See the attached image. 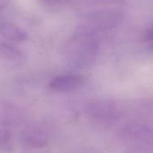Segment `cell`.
<instances>
[{"mask_svg": "<svg viewBox=\"0 0 153 153\" xmlns=\"http://www.w3.org/2000/svg\"><path fill=\"white\" fill-rule=\"evenodd\" d=\"M98 51L99 43L97 39L91 32L82 31L67 41L64 53L65 59L71 68L83 69L94 62Z\"/></svg>", "mask_w": 153, "mask_h": 153, "instance_id": "1", "label": "cell"}, {"mask_svg": "<svg viewBox=\"0 0 153 153\" xmlns=\"http://www.w3.org/2000/svg\"><path fill=\"white\" fill-rule=\"evenodd\" d=\"M50 140L48 128L43 124H31L21 133V142L29 149H42Z\"/></svg>", "mask_w": 153, "mask_h": 153, "instance_id": "2", "label": "cell"}, {"mask_svg": "<svg viewBox=\"0 0 153 153\" xmlns=\"http://www.w3.org/2000/svg\"><path fill=\"white\" fill-rule=\"evenodd\" d=\"M87 113L92 119L102 124H111L117 121L121 115L116 104L106 100L91 102L87 106Z\"/></svg>", "mask_w": 153, "mask_h": 153, "instance_id": "3", "label": "cell"}, {"mask_svg": "<svg viewBox=\"0 0 153 153\" xmlns=\"http://www.w3.org/2000/svg\"><path fill=\"white\" fill-rule=\"evenodd\" d=\"M26 121L25 113L15 104L0 100V126L15 129L22 126Z\"/></svg>", "mask_w": 153, "mask_h": 153, "instance_id": "4", "label": "cell"}, {"mask_svg": "<svg viewBox=\"0 0 153 153\" xmlns=\"http://www.w3.org/2000/svg\"><path fill=\"white\" fill-rule=\"evenodd\" d=\"M27 62L26 54L9 43L0 40V64L9 69H20Z\"/></svg>", "mask_w": 153, "mask_h": 153, "instance_id": "5", "label": "cell"}, {"mask_svg": "<svg viewBox=\"0 0 153 153\" xmlns=\"http://www.w3.org/2000/svg\"><path fill=\"white\" fill-rule=\"evenodd\" d=\"M126 142L137 147H145L153 143V129L144 124H131L124 131Z\"/></svg>", "mask_w": 153, "mask_h": 153, "instance_id": "6", "label": "cell"}, {"mask_svg": "<svg viewBox=\"0 0 153 153\" xmlns=\"http://www.w3.org/2000/svg\"><path fill=\"white\" fill-rule=\"evenodd\" d=\"M83 78L80 75H61L52 78L48 87L56 93H72L80 89L83 85Z\"/></svg>", "mask_w": 153, "mask_h": 153, "instance_id": "7", "label": "cell"}, {"mask_svg": "<svg viewBox=\"0 0 153 153\" xmlns=\"http://www.w3.org/2000/svg\"><path fill=\"white\" fill-rule=\"evenodd\" d=\"M28 39L24 29L14 23L0 21V40L9 43H20Z\"/></svg>", "mask_w": 153, "mask_h": 153, "instance_id": "8", "label": "cell"}, {"mask_svg": "<svg viewBox=\"0 0 153 153\" xmlns=\"http://www.w3.org/2000/svg\"><path fill=\"white\" fill-rule=\"evenodd\" d=\"M13 149V130L0 126V153H11Z\"/></svg>", "mask_w": 153, "mask_h": 153, "instance_id": "9", "label": "cell"}, {"mask_svg": "<svg viewBox=\"0 0 153 153\" xmlns=\"http://www.w3.org/2000/svg\"><path fill=\"white\" fill-rule=\"evenodd\" d=\"M39 1L44 5L52 6V5H56V4H58L61 0H39Z\"/></svg>", "mask_w": 153, "mask_h": 153, "instance_id": "10", "label": "cell"}, {"mask_svg": "<svg viewBox=\"0 0 153 153\" xmlns=\"http://www.w3.org/2000/svg\"><path fill=\"white\" fill-rule=\"evenodd\" d=\"M12 0H0V13H2L11 4Z\"/></svg>", "mask_w": 153, "mask_h": 153, "instance_id": "11", "label": "cell"}, {"mask_svg": "<svg viewBox=\"0 0 153 153\" xmlns=\"http://www.w3.org/2000/svg\"><path fill=\"white\" fill-rule=\"evenodd\" d=\"M85 153H93V152H91V151H87V152H85Z\"/></svg>", "mask_w": 153, "mask_h": 153, "instance_id": "12", "label": "cell"}]
</instances>
